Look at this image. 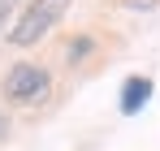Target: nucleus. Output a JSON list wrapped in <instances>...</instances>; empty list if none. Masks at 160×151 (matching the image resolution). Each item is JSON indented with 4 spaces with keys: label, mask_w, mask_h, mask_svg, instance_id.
<instances>
[{
    "label": "nucleus",
    "mask_w": 160,
    "mask_h": 151,
    "mask_svg": "<svg viewBox=\"0 0 160 151\" xmlns=\"http://www.w3.org/2000/svg\"><path fill=\"white\" fill-rule=\"evenodd\" d=\"M69 4H74V0H30L26 9H18V22L9 30V43H13V48H35V43L69 13Z\"/></svg>",
    "instance_id": "obj_1"
},
{
    "label": "nucleus",
    "mask_w": 160,
    "mask_h": 151,
    "mask_svg": "<svg viewBox=\"0 0 160 151\" xmlns=\"http://www.w3.org/2000/svg\"><path fill=\"white\" fill-rule=\"evenodd\" d=\"M48 91H52L48 69H43V65H30V61L13 65L9 74L0 78V95H4L9 104H39Z\"/></svg>",
    "instance_id": "obj_2"
},
{
    "label": "nucleus",
    "mask_w": 160,
    "mask_h": 151,
    "mask_svg": "<svg viewBox=\"0 0 160 151\" xmlns=\"http://www.w3.org/2000/svg\"><path fill=\"white\" fill-rule=\"evenodd\" d=\"M152 91H156V82H152V78L147 74H130L126 78V86H121V112H126V117H134V112H143V108H147V100H152Z\"/></svg>",
    "instance_id": "obj_3"
},
{
    "label": "nucleus",
    "mask_w": 160,
    "mask_h": 151,
    "mask_svg": "<svg viewBox=\"0 0 160 151\" xmlns=\"http://www.w3.org/2000/svg\"><path fill=\"white\" fill-rule=\"evenodd\" d=\"M91 52H95V39H91V35H74V39H69V48H65V61H69V65H78L82 56H91Z\"/></svg>",
    "instance_id": "obj_4"
},
{
    "label": "nucleus",
    "mask_w": 160,
    "mask_h": 151,
    "mask_svg": "<svg viewBox=\"0 0 160 151\" xmlns=\"http://www.w3.org/2000/svg\"><path fill=\"white\" fill-rule=\"evenodd\" d=\"M121 9H130V13H152V9H160V0H121Z\"/></svg>",
    "instance_id": "obj_5"
},
{
    "label": "nucleus",
    "mask_w": 160,
    "mask_h": 151,
    "mask_svg": "<svg viewBox=\"0 0 160 151\" xmlns=\"http://www.w3.org/2000/svg\"><path fill=\"white\" fill-rule=\"evenodd\" d=\"M18 4H22V0H0V30H4V22L18 13Z\"/></svg>",
    "instance_id": "obj_6"
},
{
    "label": "nucleus",
    "mask_w": 160,
    "mask_h": 151,
    "mask_svg": "<svg viewBox=\"0 0 160 151\" xmlns=\"http://www.w3.org/2000/svg\"><path fill=\"white\" fill-rule=\"evenodd\" d=\"M4 134H9V117L0 112V138H4Z\"/></svg>",
    "instance_id": "obj_7"
}]
</instances>
